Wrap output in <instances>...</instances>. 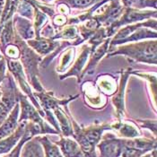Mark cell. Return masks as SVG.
<instances>
[{
    "label": "cell",
    "mask_w": 157,
    "mask_h": 157,
    "mask_svg": "<svg viewBox=\"0 0 157 157\" xmlns=\"http://www.w3.org/2000/svg\"><path fill=\"white\" fill-rule=\"evenodd\" d=\"M54 114L59 122V126L60 131H62L63 135L66 136H73V128H71V123L67 119V117L66 116V114L62 111V109H59V107H55Z\"/></svg>",
    "instance_id": "cell-5"
},
{
    "label": "cell",
    "mask_w": 157,
    "mask_h": 157,
    "mask_svg": "<svg viewBox=\"0 0 157 157\" xmlns=\"http://www.w3.org/2000/svg\"><path fill=\"white\" fill-rule=\"evenodd\" d=\"M5 67H6V66H5L4 61H0V82L3 79V76H4V74H5Z\"/></svg>",
    "instance_id": "cell-11"
},
{
    "label": "cell",
    "mask_w": 157,
    "mask_h": 157,
    "mask_svg": "<svg viewBox=\"0 0 157 157\" xmlns=\"http://www.w3.org/2000/svg\"><path fill=\"white\" fill-rule=\"evenodd\" d=\"M57 145L60 147L64 157H85L78 143L68 137L61 136L60 140L57 142Z\"/></svg>",
    "instance_id": "cell-4"
},
{
    "label": "cell",
    "mask_w": 157,
    "mask_h": 157,
    "mask_svg": "<svg viewBox=\"0 0 157 157\" xmlns=\"http://www.w3.org/2000/svg\"><path fill=\"white\" fill-rule=\"evenodd\" d=\"M42 150L40 144H38L37 138L29 141L24 148L22 157H42Z\"/></svg>",
    "instance_id": "cell-8"
},
{
    "label": "cell",
    "mask_w": 157,
    "mask_h": 157,
    "mask_svg": "<svg viewBox=\"0 0 157 157\" xmlns=\"http://www.w3.org/2000/svg\"><path fill=\"white\" fill-rule=\"evenodd\" d=\"M73 136L77 141L85 157H97L95 147L101 139L104 130L111 128V125L104 124L101 126H93L88 128H80L75 122Z\"/></svg>",
    "instance_id": "cell-1"
},
{
    "label": "cell",
    "mask_w": 157,
    "mask_h": 157,
    "mask_svg": "<svg viewBox=\"0 0 157 157\" xmlns=\"http://www.w3.org/2000/svg\"><path fill=\"white\" fill-rule=\"evenodd\" d=\"M37 140L44 148L45 157H64L61 154L59 146L56 144H53L47 136L38 137Z\"/></svg>",
    "instance_id": "cell-6"
},
{
    "label": "cell",
    "mask_w": 157,
    "mask_h": 157,
    "mask_svg": "<svg viewBox=\"0 0 157 157\" xmlns=\"http://www.w3.org/2000/svg\"><path fill=\"white\" fill-rule=\"evenodd\" d=\"M142 123V127L145 128H149L150 130L154 131L155 135H156V121H139Z\"/></svg>",
    "instance_id": "cell-9"
},
{
    "label": "cell",
    "mask_w": 157,
    "mask_h": 157,
    "mask_svg": "<svg viewBox=\"0 0 157 157\" xmlns=\"http://www.w3.org/2000/svg\"><path fill=\"white\" fill-rule=\"evenodd\" d=\"M93 0H74V4L77 6H89Z\"/></svg>",
    "instance_id": "cell-10"
},
{
    "label": "cell",
    "mask_w": 157,
    "mask_h": 157,
    "mask_svg": "<svg viewBox=\"0 0 157 157\" xmlns=\"http://www.w3.org/2000/svg\"><path fill=\"white\" fill-rule=\"evenodd\" d=\"M101 157H120L124 147V139L109 136L97 145Z\"/></svg>",
    "instance_id": "cell-2"
},
{
    "label": "cell",
    "mask_w": 157,
    "mask_h": 157,
    "mask_svg": "<svg viewBox=\"0 0 157 157\" xmlns=\"http://www.w3.org/2000/svg\"><path fill=\"white\" fill-rule=\"evenodd\" d=\"M114 128L116 130H118L119 133L121 134L123 137L135 138V137H138L140 135L136 128H135L134 126L130 125V124H128V123L119 122V123L111 126V128Z\"/></svg>",
    "instance_id": "cell-7"
},
{
    "label": "cell",
    "mask_w": 157,
    "mask_h": 157,
    "mask_svg": "<svg viewBox=\"0 0 157 157\" xmlns=\"http://www.w3.org/2000/svg\"><path fill=\"white\" fill-rule=\"evenodd\" d=\"M0 97H1V94H0Z\"/></svg>",
    "instance_id": "cell-12"
},
{
    "label": "cell",
    "mask_w": 157,
    "mask_h": 157,
    "mask_svg": "<svg viewBox=\"0 0 157 157\" xmlns=\"http://www.w3.org/2000/svg\"><path fill=\"white\" fill-rule=\"evenodd\" d=\"M18 116H19V105L16 104L11 110L10 114L0 125V140L10 136L15 131L18 126Z\"/></svg>",
    "instance_id": "cell-3"
}]
</instances>
